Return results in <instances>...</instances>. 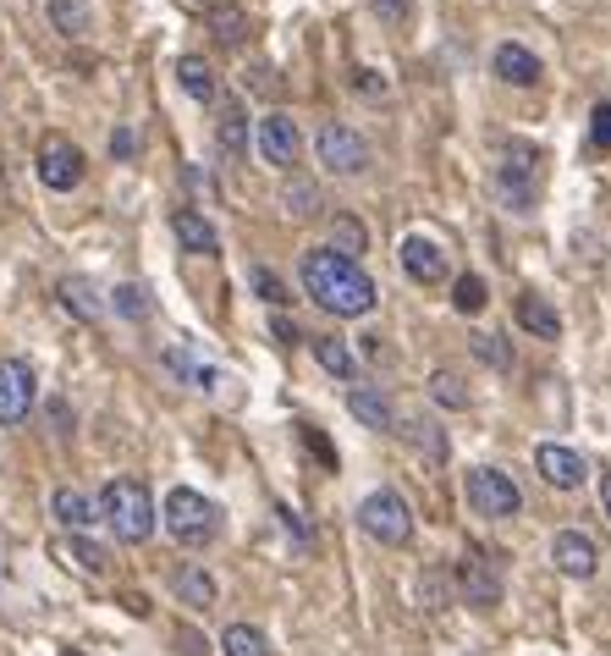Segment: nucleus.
Segmentation results:
<instances>
[{
	"label": "nucleus",
	"mask_w": 611,
	"mask_h": 656,
	"mask_svg": "<svg viewBox=\"0 0 611 656\" xmlns=\"http://www.w3.org/2000/svg\"><path fill=\"white\" fill-rule=\"evenodd\" d=\"M457 585H463V601L479 607V612H490V607L501 601V579L490 574L485 557H463V563H457Z\"/></svg>",
	"instance_id": "obj_13"
},
{
	"label": "nucleus",
	"mask_w": 611,
	"mask_h": 656,
	"mask_svg": "<svg viewBox=\"0 0 611 656\" xmlns=\"http://www.w3.org/2000/svg\"><path fill=\"white\" fill-rule=\"evenodd\" d=\"M111 155H116V160H133V155H138V133H133V127H116V133H111Z\"/></svg>",
	"instance_id": "obj_39"
},
{
	"label": "nucleus",
	"mask_w": 611,
	"mask_h": 656,
	"mask_svg": "<svg viewBox=\"0 0 611 656\" xmlns=\"http://www.w3.org/2000/svg\"><path fill=\"white\" fill-rule=\"evenodd\" d=\"M375 12H380L386 23H402V18H408V0H375Z\"/></svg>",
	"instance_id": "obj_40"
},
{
	"label": "nucleus",
	"mask_w": 611,
	"mask_h": 656,
	"mask_svg": "<svg viewBox=\"0 0 611 656\" xmlns=\"http://www.w3.org/2000/svg\"><path fill=\"white\" fill-rule=\"evenodd\" d=\"M34 409V370L23 359H0V425H23Z\"/></svg>",
	"instance_id": "obj_8"
},
{
	"label": "nucleus",
	"mask_w": 611,
	"mask_h": 656,
	"mask_svg": "<svg viewBox=\"0 0 611 656\" xmlns=\"http://www.w3.org/2000/svg\"><path fill=\"white\" fill-rule=\"evenodd\" d=\"M534 469H540V480L545 486H556V491H578L584 486V458L573 453V447H562V442H540L534 447Z\"/></svg>",
	"instance_id": "obj_9"
},
{
	"label": "nucleus",
	"mask_w": 611,
	"mask_h": 656,
	"mask_svg": "<svg viewBox=\"0 0 611 656\" xmlns=\"http://www.w3.org/2000/svg\"><path fill=\"white\" fill-rule=\"evenodd\" d=\"M358 89H364V94H386V78H375V73H358Z\"/></svg>",
	"instance_id": "obj_42"
},
{
	"label": "nucleus",
	"mask_w": 611,
	"mask_h": 656,
	"mask_svg": "<svg viewBox=\"0 0 611 656\" xmlns=\"http://www.w3.org/2000/svg\"><path fill=\"white\" fill-rule=\"evenodd\" d=\"M171 232H177V243H182L188 254H215V248H221L215 226H210L199 210H177V215H171Z\"/></svg>",
	"instance_id": "obj_18"
},
{
	"label": "nucleus",
	"mask_w": 611,
	"mask_h": 656,
	"mask_svg": "<svg viewBox=\"0 0 611 656\" xmlns=\"http://www.w3.org/2000/svg\"><path fill=\"white\" fill-rule=\"evenodd\" d=\"M215 138H221V155L237 166V160H243V149H248V122H243V105H237V100H226V105H221Z\"/></svg>",
	"instance_id": "obj_21"
},
{
	"label": "nucleus",
	"mask_w": 611,
	"mask_h": 656,
	"mask_svg": "<svg viewBox=\"0 0 611 656\" xmlns=\"http://www.w3.org/2000/svg\"><path fill=\"white\" fill-rule=\"evenodd\" d=\"M430 398H435L441 409H468V387H463L457 370H435V376H430Z\"/></svg>",
	"instance_id": "obj_31"
},
{
	"label": "nucleus",
	"mask_w": 611,
	"mask_h": 656,
	"mask_svg": "<svg viewBox=\"0 0 611 656\" xmlns=\"http://www.w3.org/2000/svg\"><path fill=\"white\" fill-rule=\"evenodd\" d=\"M100 519L116 530V541H149L155 535V497H149V486L144 480H133V475H122V480H111L105 491H100Z\"/></svg>",
	"instance_id": "obj_2"
},
{
	"label": "nucleus",
	"mask_w": 611,
	"mask_h": 656,
	"mask_svg": "<svg viewBox=\"0 0 611 656\" xmlns=\"http://www.w3.org/2000/svg\"><path fill=\"white\" fill-rule=\"evenodd\" d=\"M589 138H595L600 149H611V105H595V116H589Z\"/></svg>",
	"instance_id": "obj_38"
},
{
	"label": "nucleus",
	"mask_w": 611,
	"mask_h": 656,
	"mask_svg": "<svg viewBox=\"0 0 611 656\" xmlns=\"http://www.w3.org/2000/svg\"><path fill=\"white\" fill-rule=\"evenodd\" d=\"M40 182L56 188V193L78 188V182H84V155H78L67 138H51V144L40 149Z\"/></svg>",
	"instance_id": "obj_10"
},
{
	"label": "nucleus",
	"mask_w": 611,
	"mask_h": 656,
	"mask_svg": "<svg viewBox=\"0 0 611 656\" xmlns=\"http://www.w3.org/2000/svg\"><path fill=\"white\" fill-rule=\"evenodd\" d=\"M490 67H496V78L501 84H518V89H529V84H540V56L529 51V45H496V56H490Z\"/></svg>",
	"instance_id": "obj_15"
},
{
	"label": "nucleus",
	"mask_w": 611,
	"mask_h": 656,
	"mask_svg": "<svg viewBox=\"0 0 611 656\" xmlns=\"http://www.w3.org/2000/svg\"><path fill=\"white\" fill-rule=\"evenodd\" d=\"M111 309L127 314V320H144V314H149V292H144L138 281H122V287L111 292Z\"/></svg>",
	"instance_id": "obj_35"
},
{
	"label": "nucleus",
	"mask_w": 611,
	"mask_h": 656,
	"mask_svg": "<svg viewBox=\"0 0 611 656\" xmlns=\"http://www.w3.org/2000/svg\"><path fill=\"white\" fill-rule=\"evenodd\" d=\"M314 359H320L336 381H358V359H353V348H347L342 337H314Z\"/></svg>",
	"instance_id": "obj_23"
},
{
	"label": "nucleus",
	"mask_w": 611,
	"mask_h": 656,
	"mask_svg": "<svg viewBox=\"0 0 611 656\" xmlns=\"http://www.w3.org/2000/svg\"><path fill=\"white\" fill-rule=\"evenodd\" d=\"M56 552H62L67 563H78L84 574H105V568H111V557H105V546H95V541H84V535H73V541H62Z\"/></svg>",
	"instance_id": "obj_30"
},
{
	"label": "nucleus",
	"mask_w": 611,
	"mask_h": 656,
	"mask_svg": "<svg viewBox=\"0 0 611 656\" xmlns=\"http://www.w3.org/2000/svg\"><path fill=\"white\" fill-rule=\"evenodd\" d=\"M600 502H606V513H611V475L600 480Z\"/></svg>",
	"instance_id": "obj_43"
},
{
	"label": "nucleus",
	"mask_w": 611,
	"mask_h": 656,
	"mask_svg": "<svg viewBox=\"0 0 611 656\" xmlns=\"http://www.w3.org/2000/svg\"><path fill=\"white\" fill-rule=\"evenodd\" d=\"M281 204H287L292 215H303V221H309V215H320V188H314V182H303V177H292V182H287V193H281Z\"/></svg>",
	"instance_id": "obj_34"
},
{
	"label": "nucleus",
	"mask_w": 611,
	"mask_h": 656,
	"mask_svg": "<svg viewBox=\"0 0 611 656\" xmlns=\"http://www.w3.org/2000/svg\"><path fill=\"white\" fill-rule=\"evenodd\" d=\"M177 596H182V607H210L215 601V579L199 563H188V568H177Z\"/></svg>",
	"instance_id": "obj_27"
},
{
	"label": "nucleus",
	"mask_w": 611,
	"mask_h": 656,
	"mask_svg": "<svg viewBox=\"0 0 611 656\" xmlns=\"http://www.w3.org/2000/svg\"><path fill=\"white\" fill-rule=\"evenodd\" d=\"M551 563H556L567 579H589V574H595V563H600V552H595V541H589V535L562 530V535L551 541Z\"/></svg>",
	"instance_id": "obj_12"
},
{
	"label": "nucleus",
	"mask_w": 611,
	"mask_h": 656,
	"mask_svg": "<svg viewBox=\"0 0 611 656\" xmlns=\"http://www.w3.org/2000/svg\"><path fill=\"white\" fill-rule=\"evenodd\" d=\"M73 656H78V651H73Z\"/></svg>",
	"instance_id": "obj_44"
},
{
	"label": "nucleus",
	"mask_w": 611,
	"mask_h": 656,
	"mask_svg": "<svg viewBox=\"0 0 611 656\" xmlns=\"http://www.w3.org/2000/svg\"><path fill=\"white\" fill-rule=\"evenodd\" d=\"M314 149H320V166L336 171V177H358V171H369V144H364L353 127H342V122H325L320 138H314Z\"/></svg>",
	"instance_id": "obj_7"
},
{
	"label": "nucleus",
	"mask_w": 611,
	"mask_h": 656,
	"mask_svg": "<svg viewBox=\"0 0 611 656\" xmlns=\"http://www.w3.org/2000/svg\"><path fill=\"white\" fill-rule=\"evenodd\" d=\"M248 281H254V292H265V298H270V303H276V309H281V303H287V287H281V281H276V276H270V270H248Z\"/></svg>",
	"instance_id": "obj_36"
},
{
	"label": "nucleus",
	"mask_w": 611,
	"mask_h": 656,
	"mask_svg": "<svg viewBox=\"0 0 611 656\" xmlns=\"http://www.w3.org/2000/svg\"><path fill=\"white\" fill-rule=\"evenodd\" d=\"M358 524H364V535L380 541V546H408V541H413V513H408V502H402L397 491H369V497L358 502Z\"/></svg>",
	"instance_id": "obj_5"
},
{
	"label": "nucleus",
	"mask_w": 611,
	"mask_h": 656,
	"mask_svg": "<svg viewBox=\"0 0 611 656\" xmlns=\"http://www.w3.org/2000/svg\"><path fill=\"white\" fill-rule=\"evenodd\" d=\"M474 354H479V359H490L496 370H507V365H512V354L501 348V337H474Z\"/></svg>",
	"instance_id": "obj_37"
},
{
	"label": "nucleus",
	"mask_w": 611,
	"mask_h": 656,
	"mask_svg": "<svg viewBox=\"0 0 611 656\" xmlns=\"http://www.w3.org/2000/svg\"><path fill=\"white\" fill-rule=\"evenodd\" d=\"M452 303H457V314H479V309L490 303V287H485V276H457V287H452Z\"/></svg>",
	"instance_id": "obj_32"
},
{
	"label": "nucleus",
	"mask_w": 611,
	"mask_h": 656,
	"mask_svg": "<svg viewBox=\"0 0 611 656\" xmlns=\"http://www.w3.org/2000/svg\"><path fill=\"white\" fill-rule=\"evenodd\" d=\"M270 332H276L281 343H298V325H292L287 314H276V320H270Z\"/></svg>",
	"instance_id": "obj_41"
},
{
	"label": "nucleus",
	"mask_w": 611,
	"mask_h": 656,
	"mask_svg": "<svg viewBox=\"0 0 611 656\" xmlns=\"http://www.w3.org/2000/svg\"><path fill=\"white\" fill-rule=\"evenodd\" d=\"M402 436H408V447H413V453H424L430 464H441V458H446V436H441V425H435V420H402Z\"/></svg>",
	"instance_id": "obj_26"
},
{
	"label": "nucleus",
	"mask_w": 611,
	"mask_h": 656,
	"mask_svg": "<svg viewBox=\"0 0 611 656\" xmlns=\"http://www.w3.org/2000/svg\"><path fill=\"white\" fill-rule=\"evenodd\" d=\"M518 325H523V332H534V337H545V343L562 337V320H556V309H551L540 292H523V298H518Z\"/></svg>",
	"instance_id": "obj_19"
},
{
	"label": "nucleus",
	"mask_w": 611,
	"mask_h": 656,
	"mask_svg": "<svg viewBox=\"0 0 611 656\" xmlns=\"http://www.w3.org/2000/svg\"><path fill=\"white\" fill-rule=\"evenodd\" d=\"M51 23L67 34V40H84L95 29V12H89V0H51Z\"/></svg>",
	"instance_id": "obj_24"
},
{
	"label": "nucleus",
	"mask_w": 611,
	"mask_h": 656,
	"mask_svg": "<svg viewBox=\"0 0 611 656\" xmlns=\"http://www.w3.org/2000/svg\"><path fill=\"white\" fill-rule=\"evenodd\" d=\"M166 530L182 541V546H210L215 535H221V508L210 502V497H199L193 486H177V491H166Z\"/></svg>",
	"instance_id": "obj_3"
},
{
	"label": "nucleus",
	"mask_w": 611,
	"mask_h": 656,
	"mask_svg": "<svg viewBox=\"0 0 611 656\" xmlns=\"http://www.w3.org/2000/svg\"><path fill=\"white\" fill-rule=\"evenodd\" d=\"M402 270H408V281L435 287V281H446V254H441L430 237H408V243H402Z\"/></svg>",
	"instance_id": "obj_14"
},
{
	"label": "nucleus",
	"mask_w": 611,
	"mask_h": 656,
	"mask_svg": "<svg viewBox=\"0 0 611 656\" xmlns=\"http://www.w3.org/2000/svg\"><path fill=\"white\" fill-rule=\"evenodd\" d=\"M331 248H336L342 259H353V265H358V254L369 248V237H364V226H358L353 215H336V221H331Z\"/></svg>",
	"instance_id": "obj_29"
},
{
	"label": "nucleus",
	"mask_w": 611,
	"mask_h": 656,
	"mask_svg": "<svg viewBox=\"0 0 611 656\" xmlns=\"http://www.w3.org/2000/svg\"><path fill=\"white\" fill-rule=\"evenodd\" d=\"M463 497H468V508L479 519H518V508H523V491L501 469H468L463 475Z\"/></svg>",
	"instance_id": "obj_6"
},
{
	"label": "nucleus",
	"mask_w": 611,
	"mask_h": 656,
	"mask_svg": "<svg viewBox=\"0 0 611 656\" xmlns=\"http://www.w3.org/2000/svg\"><path fill=\"white\" fill-rule=\"evenodd\" d=\"M298 122L292 116H281V111H270L265 122H259V149H265V160L270 166H298Z\"/></svg>",
	"instance_id": "obj_11"
},
{
	"label": "nucleus",
	"mask_w": 611,
	"mask_h": 656,
	"mask_svg": "<svg viewBox=\"0 0 611 656\" xmlns=\"http://www.w3.org/2000/svg\"><path fill=\"white\" fill-rule=\"evenodd\" d=\"M534 177H540V149L523 144V138H512V144L501 149V171H496L501 204H512L518 215H529V210H534Z\"/></svg>",
	"instance_id": "obj_4"
},
{
	"label": "nucleus",
	"mask_w": 611,
	"mask_h": 656,
	"mask_svg": "<svg viewBox=\"0 0 611 656\" xmlns=\"http://www.w3.org/2000/svg\"><path fill=\"white\" fill-rule=\"evenodd\" d=\"M210 29H215V40H221V45H243L248 18H243L237 7H215V12H210Z\"/></svg>",
	"instance_id": "obj_33"
},
{
	"label": "nucleus",
	"mask_w": 611,
	"mask_h": 656,
	"mask_svg": "<svg viewBox=\"0 0 611 656\" xmlns=\"http://www.w3.org/2000/svg\"><path fill=\"white\" fill-rule=\"evenodd\" d=\"M166 370H171V376H182L193 392H215V387H221V376H215L210 365H199L188 348H166Z\"/></svg>",
	"instance_id": "obj_22"
},
{
	"label": "nucleus",
	"mask_w": 611,
	"mask_h": 656,
	"mask_svg": "<svg viewBox=\"0 0 611 656\" xmlns=\"http://www.w3.org/2000/svg\"><path fill=\"white\" fill-rule=\"evenodd\" d=\"M303 287H309V298H314L320 309L347 314V320L369 314L375 298H380V287H375L353 259H342L336 248H309V254H303Z\"/></svg>",
	"instance_id": "obj_1"
},
{
	"label": "nucleus",
	"mask_w": 611,
	"mask_h": 656,
	"mask_svg": "<svg viewBox=\"0 0 611 656\" xmlns=\"http://www.w3.org/2000/svg\"><path fill=\"white\" fill-rule=\"evenodd\" d=\"M177 84H182L188 100H204V105L215 100V73H210L199 56H182V62H177Z\"/></svg>",
	"instance_id": "obj_25"
},
{
	"label": "nucleus",
	"mask_w": 611,
	"mask_h": 656,
	"mask_svg": "<svg viewBox=\"0 0 611 656\" xmlns=\"http://www.w3.org/2000/svg\"><path fill=\"white\" fill-rule=\"evenodd\" d=\"M62 309L95 325V320H105V309H111V303H105V292H100L89 276H67V281H62Z\"/></svg>",
	"instance_id": "obj_16"
},
{
	"label": "nucleus",
	"mask_w": 611,
	"mask_h": 656,
	"mask_svg": "<svg viewBox=\"0 0 611 656\" xmlns=\"http://www.w3.org/2000/svg\"><path fill=\"white\" fill-rule=\"evenodd\" d=\"M347 409H353V420L369 425V431H397V409H391V398L375 392V387H353V392H347Z\"/></svg>",
	"instance_id": "obj_17"
},
{
	"label": "nucleus",
	"mask_w": 611,
	"mask_h": 656,
	"mask_svg": "<svg viewBox=\"0 0 611 656\" xmlns=\"http://www.w3.org/2000/svg\"><path fill=\"white\" fill-rule=\"evenodd\" d=\"M221 651H226V656H270V640H265V629H254V623H232V629L221 634Z\"/></svg>",
	"instance_id": "obj_28"
},
{
	"label": "nucleus",
	"mask_w": 611,
	"mask_h": 656,
	"mask_svg": "<svg viewBox=\"0 0 611 656\" xmlns=\"http://www.w3.org/2000/svg\"><path fill=\"white\" fill-rule=\"evenodd\" d=\"M51 513H56V519H62V524H67L73 535H84V530H89V524L100 519V508H95V502H89L84 491H73V486H62V491L51 497Z\"/></svg>",
	"instance_id": "obj_20"
}]
</instances>
